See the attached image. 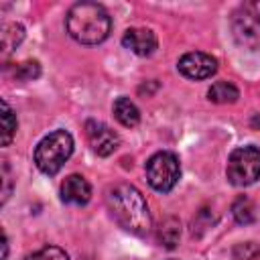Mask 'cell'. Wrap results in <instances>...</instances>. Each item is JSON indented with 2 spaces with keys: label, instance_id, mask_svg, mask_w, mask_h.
I'll list each match as a JSON object with an SVG mask.
<instances>
[{
  "label": "cell",
  "instance_id": "1",
  "mask_svg": "<svg viewBox=\"0 0 260 260\" xmlns=\"http://www.w3.org/2000/svg\"><path fill=\"white\" fill-rule=\"evenodd\" d=\"M106 205L114 221L126 232L136 236H144L150 232V211L146 199L136 187L128 183H118L110 187L106 193Z\"/></svg>",
  "mask_w": 260,
  "mask_h": 260
},
{
  "label": "cell",
  "instance_id": "2",
  "mask_svg": "<svg viewBox=\"0 0 260 260\" xmlns=\"http://www.w3.org/2000/svg\"><path fill=\"white\" fill-rule=\"evenodd\" d=\"M67 32L81 45H98L108 39L112 30V18L102 4L77 2L67 12Z\"/></svg>",
  "mask_w": 260,
  "mask_h": 260
},
{
  "label": "cell",
  "instance_id": "3",
  "mask_svg": "<svg viewBox=\"0 0 260 260\" xmlns=\"http://www.w3.org/2000/svg\"><path fill=\"white\" fill-rule=\"evenodd\" d=\"M73 154V136L67 130L47 134L35 148V165L45 175H57Z\"/></svg>",
  "mask_w": 260,
  "mask_h": 260
},
{
  "label": "cell",
  "instance_id": "4",
  "mask_svg": "<svg viewBox=\"0 0 260 260\" xmlns=\"http://www.w3.org/2000/svg\"><path fill=\"white\" fill-rule=\"evenodd\" d=\"M228 181L236 187H248L260 179V148L240 146L228 158Z\"/></svg>",
  "mask_w": 260,
  "mask_h": 260
},
{
  "label": "cell",
  "instance_id": "5",
  "mask_svg": "<svg viewBox=\"0 0 260 260\" xmlns=\"http://www.w3.org/2000/svg\"><path fill=\"white\" fill-rule=\"evenodd\" d=\"M144 171H146L148 185L158 193H169L181 177L179 158L175 152H169V150H160V152L152 154L146 160Z\"/></svg>",
  "mask_w": 260,
  "mask_h": 260
},
{
  "label": "cell",
  "instance_id": "6",
  "mask_svg": "<svg viewBox=\"0 0 260 260\" xmlns=\"http://www.w3.org/2000/svg\"><path fill=\"white\" fill-rule=\"evenodd\" d=\"M232 32L240 47L260 49V2H246L232 14Z\"/></svg>",
  "mask_w": 260,
  "mask_h": 260
},
{
  "label": "cell",
  "instance_id": "7",
  "mask_svg": "<svg viewBox=\"0 0 260 260\" xmlns=\"http://www.w3.org/2000/svg\"><path fill=\"white\" fill-rule=\"evenodd\" d=\"M179 71L187 77V79H207L211 77L215 71H217V61L207 55V53H201V51H191V53H185L181 59H179Z\"/></svg>",
  "mask_w": 260,
  "mask_h": 260
},
{
  "label": "cell",
  "instance_id": "8",
  "mask_svg": "<svg viewBox=\"0 0 260 260\" xmlns=\"http://www.w3.org/2000/svg\"><path fill=\"white\" fill-rule=\"evenodd\" d=\"M85 136H87V142H89L91 150L98 156L112 154L120 144L118 134L110 126H106L104 122H95V120H87L85 122Z\"/></svg>",
  "mask_w": 260,
  "mask_h": 260
},
{
  "label": "cell",
  "instance_id": "9",
  "mask_svg": "<svg viewBox=\"0 0 260 260\" xmlns=\"http://www.w3.org/2000/svg\"><path fill=\"white\" fill-rule=\"evenodd\" d=\"M122 45L126 49H130L134 55H140V57H148L156 51V35L150 30V28H128L124 35H122Z\"/></svg>",
  "mask_w": 260,
  "mask_h": 260
},
{
  "label": "cell",
  "instance_id": "10",
  "mask_svg": "<svg viewBox=\"0 0 260 260\" xmlns=\"http://www.w3.org/2000/svg\"><path fill=\"white\" fill-rule=\"evenodd\" d=\"M61 199L69 205H85L91 199V185L81 175H69L61 183Z\"/></svg>",
  "mask_w": 260,
  "mask_h": 260
},
{
  "label": "cell",
  "instance_id": "11",
  "mask_svg": "<svg viewBox=\"0 0 260 260\" xmlns=\"http://www.w3.org/2000/svg\"><path fill=\"white\" fill-rule=\"evenodd\" d=\"M114 116L126 128H134L140 122V112L134 106V102H130L128 98H118L114 102Z\"/></svg>",
  "mask_w": 260,
  "mask_h": 260
},
{
  "label": "cell",
  "instance_id": "12",
  "mask_svg": "<svg viewBox=\"0 0 260 260\" xmlns=\"http://www.w3.org/2000/svg\"><path fill=\"white\" fill-rule=\"evenodd\" d=\"M207 98H209V102H213V104H234V102L240 98V91H238V87H236L234 83H230V81H215V83L209 87Z\"/></svg>",
  "mask_w": 260,
  "mask_h": 260
},
{
  "label": "cell",
  "instance_id": "13",
  "mask_svg": "<svg viewBox=\"0 0 260 260\" xmlns=\"http://www.w3.org/2000/svg\"><path fill=\"white\" fill-rule=\"evenodd\" d=\"M181 236V223L175 217H165L158 225V242L165 248H175Z\"/></svg>",
  "mask_w": 260,
  "mask_h": 260
},
{
  "label": "cell",
  "instance_id": "14",
  "mask_svg": "<svg viewBox=\"0 0 260 260\" xmlns=\"http://www.w3.org/2000/svg\"><path fill=\"white\" fill-rule=\"evenodd\" d=\"M24 39V28L22 24L18 22H6L2 26V35H0V41H2V51L4 53H10L14 51Z\"/></svg>",
  "mask_w": 260,
  "mask_h": 260
},
{
  "label": "cell",
  "instance_id": "15",
  "mask_svg": "<svg viewBox=\"0 0 260 260\" xmlns=\"http://www.w3.org/2000/svg\"><path fill=\"white\" fill-rule=\"evenodd\" d=\"M232 213H234V219L242 225H248L256 219V209H254V203L248 199V197H238L232 205Z\"/></svg>",
  "mask_w": 260,
  "mask_h": 260
},
{
  "label": "cell",
  "instance_id": "16",
  "mask_svg": "<svg viewBox=\"0 0 260 260\" xmlns=\"http://www.w3.org/2000/svg\"><path fill=\"white\" fill-rule=\"evenodd\" d=\"M16 116L12 112V108L8 106V102L2 100V146H8L16 134Z\"/></svg>",
  "mask_w": 260,
  "mask_h": 260
},
{
  "label": "cell",
  "instance_id": "17",
  "mask_svg": "<svg viewBox=\"0 0 260 260\" xmlns=\"http://www.w3.org/2000/svg\"><path fill=\"white\" fill-rule=\"evenodd\" d=\"M39 75H41V67L37 61H24L14 69V77L20 81H30V79H37Z\"/></svg>",
  "mask_w": 260,
  "mask_h": 260
},
{
  "label": "cell",
  "instance_id": "18",
  "mask_svg": "<svg viewBox=\"0 0 260 260\" xmlns=\"http://www.w3.org/2000/svg\"><path fill=\"white\" fill-rule=\"evenodd\" d=\"M28 260H69V256L59 246H45L37 250L32 256H28Z\"/></svg>",
  "mask_w": 260,
  "mask_h": 260
},
{
  "label": "cell",
  "instance_id": "19",
  "mask_svg": "<svg viewBox=\"0 0 260 260\" xmlns=\"http://www.w3.org/2000/svg\"><path fill=\"white\" fill-rule=\"evenodd\" d=\"M234 256L238 260H252L256 256H260V246H256L254 242H246L234 248Z\"/></svg>",
  "mask_w": 260,
  "mask_h": 260
}]
</instances>
